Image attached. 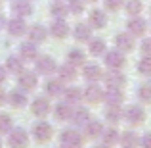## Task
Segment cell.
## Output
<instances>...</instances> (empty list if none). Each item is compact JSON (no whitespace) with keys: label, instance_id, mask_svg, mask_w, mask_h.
I'll list each match as a JSON object with an SVG mask.
<instances>
[{"label":"cell","instance_id":"f1b7e54d","mask_svg":"<svg viewBox=\"0 0 151 148\" xmlns=\"http://www.w3.org/2000/svg\"><path fill=\"white\" fill-rule=\"evenodd\" d=\"M101 139H103V144L113 146V144H119L121 135H119V129H115V127H107V129H103Z\"/></svg>","mask_w":151,"mask_h":148},{"label":"cell","instance_id":"74e56055","mask_svg":"<svg viewBox=\"0 0 151 148\" xmlns=\"http://www.w3.org/2000/svg\"><path fill=\"white\" fill-rule=\"evenodd\" d=\"M138 98L145 104H151V83H144L138 89Z\"/></svg>","mask_w":151,"mask_h":148},{"label":"cell","instance_id":"e575fe53","mask_svg":"<svg viewBox=\"0 0 151 148\" xmlns=\"http://www.w3.org/2000/svg\"><path fill=\"white\" fill-rule=\"evenodd\" d=\"M122 117H124V112L121 110V106H111L109 110H107V114H105V119L109 123H113V125H115V123H119Z\"/></svg>","mask_w":151,"mask_h":148},{"label":"cell","instance_id":"cb8c5ba5","mask_svg":"<svg viewBox=\"0 0 151 148\" xmlns=\"http://www.w3.org/2000/svg\"><path fill=\"white\" fill-rule=\"evenodd\" d=\"M101 133H103V125L98 119H90L84 125V137H88V139H98V137H101Z\"/></svg>","mask_w":151,"mask_h":148},{"label":"cell","instance_id":"4fadbf2b","mask_svg":"<svg viewBox=\"0 0 151 148\" xmlns=\"http://www.w3.org/2000/svg\"><path fill=\"white\" fill-rule=\"evenodd\" d=\"M103 98V90L100 89L98 83H88L84 90H82V100H88L90 104H96Z\"/></svg>","mask_w":151,"mask_h":148},{"label":"cell","instance_id":"d4e9b609","mask_svg":"<svg viewBox=\"0 0 151 148\" xmlns=\"http://www.w3.org/2000/svg\"><path fill=\"white\" fill-rule=\"evenodd\" d=\"M71 115H73V106L67 102H61L54 108V117L58 121H67V119H71Z\"/></svg>","mask_w":151,"mask_h":148},{"label":"cell","instance_id":"603a6c76","mask_svg":"<svg viewBox=\"0 0 151 148\" xmlns=\"http://www.w3.org/2000/svg\"><path fill=\"white\" fill-rule=\"evenodd\" d=\"M65 83H61L59 79H48L46 81V85H44V90H46V94L48 96H61L63 94V90H65Z\"/></svg>","mask_w":151,"mask_h":148},{"label":"cell","instance_id":"5bb4252c","mask_svg":"<svg viewBox=\"0 0 151 148\" xmlns=\"http://www.w3.org/2000/svg\"><path fill=\"white\" fill-rule=\"evenodd\" d=\"M6 29H8V33H10L12 37H23V35L27 33V25H25V21H23L21 17L10 19V21L6 23Z\"/></svg>","mask_w":151,"mask_h":148},{"label":"cell","instance_id":"d6a6232c","mask_svg":"<svg viewBox=\"0 0 151 148\" xmlns=\"http://www.w3.org/2000/svg\"><path fill=\"white\" fill-rule=\"evenodd\" d=\"M88 50H90V54H92V56H103V54H105V50H107L105 41H103V39H90Z\"/></svg>","mask_w":151,"mask_h":148},{"label":"cell","instance_id":"f35d334b","mask_svg":"<svg viewBox=\"0 0 151 148\" xmlns=\"http://www.w3.org/2000/svg\"><path fill=\"white\" fill-rule=\"evenodd\" d=\"M138 71L142 75H151V56H144V58L138 62Z\"/></svg>","mask_w":151,"mask_h":148},{"label":"cell","instance_id":"bcb514c9","mask_svg":"<svg viewBox=\"0 0 151 148\" xmlns=\"http://www.w3.org/2000/svg\"><path fill=\"white\" fill-rule=\"evenodd\" d=\"M6 23H8V21H6V17H4V15L0 14V31H2L4 27H6Z\"/></svg>","mask_w":151,"mask_h":148},{"label":"cell","instance_id":"816d5d0a","mask_svg":"<svg viewBox=\"0 0 151 148\" xmlns=\"http://www.w3.org/2000/svg\"><path fill=\"white\" fill-rule=\"evenodd\" d=\"M0 6H2V0H0Z\"/></svg>","mask_w":151,"mask_h":148},{"label":"cell","instance_id":"1f68e13d","mask_svg":"<svg viewBox=\"0 0 151 148\" xmlns=\"http://www.w3.org/2000/svg\"><path fill=\"white\" fill-rule=\"evenodd\" d=\"M63 96H65V102L67 104H78L82 100V90L77 89V87H71V89H65L63 90Z\"/></svg>","mask_w":151,"mask_h":148},{"label":"cell","instance_id":"52a82bcc","mask_svg":"<svg viewBox=\"0 0 151 148\" xmlns=\"http://www.w3.org/2000/svg\"><path fill=\"white\" fill-rule=\"evenodd\" d=\"M17 83H19V89L21 90H33L38 85V73L37 71H25L23 69L17 77Z\"/></svg>","mask_w":151,"mask_h":148},{"label":"cell","instance_id":"2e32d148","mask_svg":"<svg viewBox=\"0 0 151 148\" xmlns=\"http://www.w3.org/2000/svg\"><path fill=\"white\" fill-rule=\"evenodd\" d=\"M19 56H21L23 62H31V60H37L38 58V48L35 42L27 41V42H21V46H19Z\"/></svg>","mask_w":151,"mask_h":148},{"label":"cell","instance_id":"d6986e66","mask_svg":"<svg viewBox=\"0 0 151 148\" xmlns=\"http://www.w3.org/2000/svg\"><path fill=\"white\" fill-rule=\"evenodd\" d=\"M82 75H84V79L88 83H96V81H100L103 77V71H101V67L98 66V63H86L84 69H82Z\"/></svg>","mask_w":151,"mask_h":148},{"label":"cell","instance_id":"484cf974","mask_svg":"<svg viewBox=\"0 0 151 148\" xmlns=\"http://www.w3.org/2000/svg\"><path fill=\"white\" fill-rule=\"evenodd\" d=\"M71 121L75 123V125H78V127H84L86 123L90 121V112H88V108H77V110H73V115H71Z\"/></svg>","mask_w":151,"mask_h":148},{"label":"cell","instance_id":"ee69618b","mask_svg":"<svg viewBox=\"0 0 151 148\" xmlns=\"http://www.w3.org/2000/svg\"><path fill=\"white\" fill-rule=\"evenodd\" d=\"M6 77H8V71H6V67H4V66H0V85H2V83L6 81Z\"/></svg>","mask_w":151,"mask_h":148},{"label":"cell","instance_id":"f907efd6","mask_svg":"<svg viewBox=\"0 0 151 148\" xmlns=\"http://www.w3.org/2000/svg\"><path fill=\"white\" fill-rule=\"evenodd\" d=\"M0 148H2V141H0Z\"/></svg>","mask_w":151,"mask_h":148},{"label":"cell","instance_id":"4dcf8cb0","mask_svg":"<svg viewBox=\"0 0 151 148\" xmlns=\"http://www.w3.org/2000/svg\"><path fill=\"white\" fill-rule=\"evenodd\" d=\"M6 71H10V73H21L23 71V60L21 56H10V58L6 60Z\"/></svg>","mask_w":151,"mask_h":148},{"label":"cell","instance_id":"b9f144b4","mask_svg":"<svg viewBox=\"0 0 151 148\" xmlns=\"http://www.w3.org/2000/svg\"><path fill=\"white\" fill-rule=\"evenodd\" d=\"M142 52H144V56H151V39H144V42H142Z\"/></svg>","mask_w":151,"mask_h":148},{"label":"cell","instance_id":"9a60e30c","mask_svg":"<svg viewBox=\"0 0 151 148\" xmlns=\"http://www.w3.org/2000/svg\"><path fill=\"white\" fill-rule=\"evenodd\" d=\"M58 79L61 83H73L77 79V69H75L71 63H63V66H58Z\"/></svg>","mask_w":151,"mask_h":148},{"label":"cell","instance_id":"d590c367","mask_svg":"<svg viewBox=\"0 0 151 148\" xmlns=\"http://www.w3.org/2000/svg\"><path fill=\"white\" fill-rule=\"evenodd\" d=\"M124 10L128 12L130 15H140L142 10H144V4L140 2V0H124Z\"/></svg>","mask_w":151,"mask_h":148},{"label":"cell","instance_id":"3957f363","mask_svg":"<svg viewBox=\"0 0 151 148\" xmlns=\"http://www.w3.org/2000/svg\"><path fill=\"white\" fill-rule=\"evenodd\" d=\"M103 60H105V66L109 67V69H117V71H121L122 67H124V63H126L124 54H122L121 50H117V48L105 50V54H103Z\"/></svg>","mask_w":151,"mask_h":148},{"label":"cell","instance_id":"db71d44e","mask_svg":"<svg viewBox=\"0 0 151 148\" xmlns=\"http://www.w3.org/2000/svg\"><path fill=\"white\" fill-rule=\"evenodd\" d=\"M149 15H151V10H149Z\"/></svg>","mask_w":151,"mask_h":148},{"label":"cell","instance_id":"7a4b0ae2","mask_svg":"<svg viewBox=\"0 0 151 148\" xmlns=\"http://www.w3.org/2000/svg\"><path fill=\"white\" fill-rule=\"evenodd\" d=\"M8 146L10 148H27L29 146V135L21 127H14L8 133Z\"/></svg>","mask_w":151,"mask_h":148},{"label":"cell","instance_id":"4316f807","mask_svg":"<svg viewBox=\"0 0 151 148\" xmlns=\"http://www.w3.org/2000/svg\"><path fill=\"white\" fill-rule=\"evenodd\" d=\"M119 142L122 144V148H136L140 146V137H138L134 131H124L119 139Z\"/></svg>","mask_w":151,"mask_h":148},{"label":"cell","instance_id":"44dd1931","mask_svg":"<svg viewBox=\"0 0 151 148\" xmlns=\"http://www.w3.org/2000/svg\"><path fill=\"white\" fill-rule=\"evenodd\" d=\"M88 25L92 29H103L107 25V15L103 14V10H92L88 15Z\"/></svg>","mask_w":151,"mask_h":148},{"label":"cell","instance_id":"7dc6e473","mask_svg":"<svg viewBox=\"0 0 151 148\" xmlns=\"http://www.w3.org/2000/svg\"><path fill=\"white\" fill-rule=\"evenodd\" d=\"M94 148H111V146H107V144H103V142H101V144H96Z\"/></svg>","mask_w":151,"mask_h":148},{"label":"cell","instance_id":"83f0119b","mask_svg":"<svg viewBox=\"0 0 151 148\" xmlns=\"http://www.w3.org/2000/svg\"><path fill=\"white\" fill-rule=\"evenodd\" d=\"M84 60H86V56H84V52H82L81 48H71L69 52H67V63H71L73 67L84 66Z\"/></svg>","mask_w":151,"mask_h":148},{"label":"cell","instance_id":"f5cc1de1","mask_svg":"<svg viewBox=\"0 0 151 148\" xmlns=\"http://www.w3.org/2000/svg\"><path fill=\"white\" fill-rule=\"evenodd\" d=\"M59 148H65V146H59Z\"/></svg>","mask_w":151,"mask_h":148},{"label":"cell","instance_id":"6da1fadb","mask_svg":"<svg viewBox=\"0 0 151 148\" xmlns=\"http://www.w3.org/2000/svg\"><path fill=\"white\" fill-rule=\"evenodd\" d=\"M59 141H61V146L65 148H82L84 144V137L77 129H65L59 135Z\"/></svg>","mask_w":151,"mask_h":148},{"label":"cell","instance_id":"ffe728a7","mask_svg":"<svg viewBox=\"0 0 151 148\" xmlns=\"http://www.w3.org/2000/svg\"><path fill=\"white\" fill-rule=\"evenodd\" d=\"M27 37H29L31 42H35V44H38V42H44L46 37H48V31H46V27L42 25H33L27 29Z\"/></svg>","mask_w":151,"mask_h":148},{"label":"cell","instance_id":"c3c4849f","mask_svg":"<svg viewBox=\"0 0 151 148\" xmlns=\"http://www.w3.org/2000/svg\"><path fill=\"white\" fill-rule=\"evenodd\" d=\"M88 2H98V0H88Z\"/></svg>","mask_w":151,"mask_h":148},{"label":"cell","instance_id":"7bdbcfd3","mask_svg":"<svg viewBox=\"0 0 151 148\" xmlns=\"http://www.w3.org/2000/svg\"><path fill=\"white\" fill-rule=\"evenodd\" d=\"M140 144H142V148H151V133H145L140 139Z\"/></svg>","mask_w":151,"mask_h":148},{"label":"cell","instance_id":"7402d4cb","mask_svg":"<svg viewBox=\"0 0 151 148\" xmlns=\"http://www.w3.org/2000/svg\"><path fill=\"white\" fill-rule=\"evenodd\" d=\"M73 37L81 42H88L92 39V27L88 23H77L73 29Z\"/></svg>","mask_w":151,"mask_h":148},{"label":"cell","instance_id":"e0dca14e","mask_svg":"<svg viewBox=\"0 0 151 148\" xmlns=\"http://www.w3.org/2000/svg\"><path fill=\"white\" fill-rule=\"evenodd\" d=\"M122 100H124V94H122L121 89H107L105 93H103V102L107 104V106H121Z\"/></svg>","mask_w":151,"mask_h":148},{"label":"cell","instance_id":"9c48e42d","mask_svg":"<svg viewBox=\"0 0 151 148\" xmlns=\"http://www.w3.org/2000/svg\"><path fill=\"white\" fill-rule=\"evenodd\" d=\"M134 44H136V41H134V37L130 33H117L115 35V46H117V50H121L122 54L132 52Z\"/></svg>","mask_w":151,"mask_h":148},{"label":"cell","instance_id":"8d00e7d4","mask_svg":"<svg viewBox=\"0 0 151 148\" xmlns=\"http://www.w3.org/2000/svg\"><path fill=\"white\" fill-rule=\"evenodd\" d=\"M14 129V119L8 114H0V135H6Z\"/></svg>","mask_w":151,"mask_h":148},{"label":"cell","instance_id":"5b68a950","mask_svg":"<svg viewBox=\"0 0 151 148\" xmlns=\"http://www.w3.org/2000/svg\"><path fill=\"white\" fill-rule=\"evenodd\" d=\"M35 67H37V73L38 75H52L55 69H58V63L52 56H38L35 60Z\"/></svg>","mask_w":151,"mask_h":148},{"label":"cell","instance_id":"7c38bea8","mask_svg":"<svg viewBox=\"0 0 151 148\" xmlns=\"http://www.w3.org/2000/svg\"><path fill=\"white\" fill-rule=\"evenodd\" d=\"M10 10H12V14H14L15 17H21V19L33 14V6H31L29 0H14L12 6H10Z\"/></svg>","mask_w":151,"mask_h":148},{"label":"cell","instance_id":"ba28073f","mask_svg":"<svg viewBox=\"0 0 151 148\" xmlns=\"http://www.w3.org/2000/svg\"><path fill=\"white\" fill-rule=\"evenodd\" d=\"M126 29H128V33L132 35L134 39L142 37V35H145V31H147V21H145L144 17L132 15V17L128 19V23H126Z\"/></svg>","mask_w":151,"mask_h":148},{"label":"cell","instance_id":"8992f818","mask_svg":"<svg viewBox=\"0 0 151 148\" xmlns=\"http://www.w3.org/2000/svg\"><path fill=\"white\" fill-rule=\"evenodd\" d=\"M124 119L130 123V125H142V123L145 121V112L142 106H136V104H132V106H128L124 110Z\"/></svg>","mask_w":151,"mask_h":148},{"label":"cell","instance_id":"8fae6325","mask_svg":"<svg viewBox=\"0 0 151 148\" xmlns=\"http://www.w3.org/2000/svg\"><path fill=\"white\" fill-rule=\"evenodd\" d=\"M103 81H105L107 89H121V87H124L126 77L121 73V71L111 69L109 73H105V75H103Z\"/></svg>","mask_w":151,"mask_h":148},{"label":"cell","instance_id":"ab89813d","mask_svg":"<svg viewBox=\"0 0 151 148\" xmlns=\"http://www.w3.org/2000/svg\"><path fill=\"white\" fill-rule=\"evenodd\" d=\"M67 8H69L71 14L78 15V14H82V12H84V0H69Z\"/></svg>","mask_w":151,"mask_h":148},{"label":"cell","instance_id":"60d3db41","mask_svg":"<svg viewBox=\"0 0 151 148\" xmlns=\"http://www.w3.org/2000/svg\"><path fill=\"white\" fill-rule=\"evenodd\" d=\"M122 4H124V0H105V8L109 12H117Z\"/></svg>","mask_w":151,"mask_h":148},{"label":"cell","instance_id":"f546056e","mask_svg":"<svg viewBox=\"0 0 151 148\" xmlns=\"http://www.w3.org/2000/svg\"><path fill=\"white\" fill-rule=\"evenodd\" d=\"M8 102H10L14 108H23V106L27 104V94H25V90H12V93L8 94Z\"/></svg>","mask_w":151,"mask_h":148},{"label":"cell","instance_id":"ac0fdd59","mask_svg":"<svg viewBox=\"0 0 151 148\" xmlns=\"http://www.w3.org/2000/svg\"><path fill=\"white\" fill-rule=\"evenodd\" d=\"M69 25H67L65 19H54V23L50 25V35L55 39H65L69 35Z\"/></svg>","mask_w":151,"mask_h":148},{"label":"cell","instance_id":"681fc988","mask_svg":"<svg viewBox=\"0 0 151 148\" xmlns=\"http://www.w3.org/2000/svg\"><path fill=\"white\" fill-rule=\"evenodd\" d=\"M54 2H61V0H54Z\"/></svg>","mask_w":151,"mask_h":148},{"label":"cell","instance_id":"836d02e7","mask_svg":"<svg viewBox=\"0 0 151 148\" xmlns=\"http://www.w3.org/2000/svg\"><path fill=\"white\" fill-rule=\"evenodd\" d=\"M50 14L54 15V19H65L67 14H69V8L63 2H54L52 8H50Z\"/></svg>","mask_w":151,"mask_h":148},{"label":"cell","instance_id":"277c9868","mask_svg":"<svg viewBox=\"0 0 151 148\" xmlns=\"http://www.w3.org/2000/svg\"><path fill=\"white\" fill-rule=\"evenodd\" d=\"M52 135H54V129H52L50 123L46 121H38L33 125V139L37 142H48L52 139Z\"/></svg>","mask_w":151,"mask_h":148},{"label":"cell","instance_id":"30bf717a","mask_svg":"<svg viewBox=\"0 0 151 148\" xmlns=\"http://www.w3.org/2000/svg\"><path fill=\"white\" fill-rule=\"evenodd\" d=\"M50 110H52V106H50V100L46 96H37L33 100V104H31V112L37 117H46L50 114Z\"/></svg>","mask_w":151,"mask_h":148},{"label":"cell","instance_id":"f6af8a7d","mask_svg":"<svg viewBox=\"0 0 151 148\" xmlns=\"http://www.w3.org/2000/svg\"><path fill=\"white\" fill-rule=\"evenodd\" d=\"M6 100H8V94L4 93V90H2V87H0V106H2V104L6 102Z\"/></svg>","mask_w":151,"mask_h":148}]
</instances>
